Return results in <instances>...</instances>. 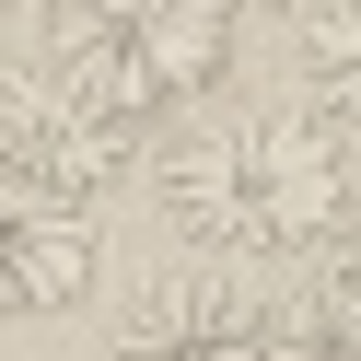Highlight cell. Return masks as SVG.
<instances>
[{"mask_svg":"<svg viewBox=\"0 0 361 361\" xmlns=\"http://www.w3.org/2000/svg\"><path fill=\"white\" fill-rule=\"evenodd\" d=\"M152 187L198 257H314L361 210L350 128H326L314 105H245V117L187 128Z\"/></svg>","mask_w":361,"mask_h":361,"instance_id":"cell-1","label":"cell"},{"mask_svg":"<svg viewBox=\"0 0 361 361\" xmlns=\"http://www.w3.org/2000/svg\"><path fill=\"white\" fill-rule=\"evenodd\" d=\"M47 59H71L94 94L164 117V105H198L233 82V12L221 0H59Z\"/></svg>","mask_w":361,"mask_h":361,"instance_id":"cell-2","label":"cell"},{"mask_svg":"<svg viewBox=\"0 0 361 361\" xmlns=\"http://www.w3.org/2000/svg\"><path fill=\"white\" fill-rule=\"evenodd\" d=\"M152 117L71 71V59H35V71H0V175L35 198H82L94 210L128 164H140Z\"/></svg>","mask_w":361,"mask_h":361,"instance_id":"cell-3","label":"cell"},{"mask_svg":"<svg viewBox=\"0 0 361 361\" xmlns=\"http://www.w3.org/2000/svg\"><path fill=\"white\" fill-rule=\"evenodd\" d=\"M94 291V210L82 198H35L0 175V326L59 314Z\"/></svg>","mask_w":361,"mask_h":361,"instance_id":"cell-4","label":"cell"},{"mask_svg":"<svg viewBox=\"0 0 361 361\" xmlns=\"http://www.w3.org/2000/svg\"><path fill=\"white\" fill-rule=\"evenodd\" d=\"M105 361H268V303L221 280H175V291H140L117 314V350Z\"/></svg>","mask_w":361,"mask_h":361,"instance_id":"cell-5","label":"cell"},{"mask_svg":"<svg viewBox=\"0 0 361 361\" xmlns=\"http://www.w3.org/2000/svg\"><path fill=\"white\" fill-rule=\"evenodd\" d=\"M303 105L361 140V0H314V24H303Z\"/></svg>","mask_w":361,"mask_h":361,"instance_id":"cell-6","label":"cell"},{"mask_svg":"<svg viewBox=\"0 0 361 361\" xmlns=\"http://www.w3.org/2000/svg\"><path fill=\"white\" fill-rule=\"evenodd\" d=\"M268 361H361V314H338L326 291H303V303L268 314Z\"/></svg>","mask_w":361,"mask_h":361,"instance_id":"cell-7","label":"cell"},{"mask_svg":"<svg viewBox=\"0 0 361 361\" xmlns=\"http://www.w3.org/2000/svg\"><path fill=\"white\" fill-rule=\"evenodd\" d=\"M314 291H326L338 314H361V210L338 221V245H326V280H314Z\"/></svg>","mask_w":361,"mask_h":361,"instance_id":"cell-8","label":"cell"},{"mask_svg":"<svg viewBox=\"0 0 361 361\" xmlns=\"http://www.w3.org/2000/svg\"><path fill=\"white\" fill-rule=\"evenodd\" d=\"M221 12H233V24H245V12H314V0H221Z\"/></svg>","mask_w":361,"mask_h":361,"instance_id":"cell-9","label":"cell"}]
</instances>
